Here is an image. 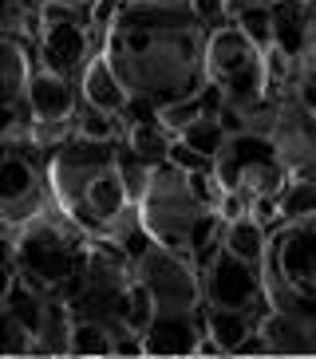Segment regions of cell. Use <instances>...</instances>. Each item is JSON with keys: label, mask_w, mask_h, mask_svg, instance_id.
I'll return each instance as SVG.
<instances>
[{"label": "cell", "mask_w": 316, "mask_h": 359, "mask_svg": "<svg viewBox=\"0 0 316 359\" xmlns=\"http://www.w3.org/2000/svg\"><path fill=\"white\" fill-rule=\"evenodd\" d=\"M206 36L194 8L123 4L103 32V55L126 83L131 99L154 111L158 103L206 91Z\"/></svg>", "instance_id": "1"}, {"label": "cell", "mask_w": 316, "mask_h": 359, "mask_svg": "<svg viewBox=\"0 0 316 359\" xmlns=\"http://www.w3.org/2000/svg\"><path fill=\"white\" fill-rule=\"evenodd\" d=\"M138 205V225L150 241L170 245V249H182V253H194V237H198L202 222L210 217V205L198 198L194 190V178L186 170L170 166H154L143 198L135 201Z\"/></svg>", "instance_id": "2"}, {"label": "cell", "mask_w": 316, "mask_h": 359, "mask_svg": "<svg viewBox=\"0 0 316 359\" xmlns=\"http://www.w3.org/2000/svg\"><path fill=\"white\" fill-rule=\"evenodd\" d=\"M135 261V276L150 288L158 312H202L206 296H202V261L194 253L170 249L158 241H143Z\"/></svg>", "instance_id": "3"}, {"label": "cell", "mask_w": 316, "mask_h": 359, "mask_svg": "<svg viewBox=\"0 0 316 359\" xmlns=\"http://www.w3.org/2000/svg\"><path fill=\"white\" fill-rule=\"evenodd\" d=\"M123 142V138H119ZM119 142H99V138L75 135L72 142H63L60 150H52L44 158V174L52 186V201L63 213H75L84 205V194L103 170H111L119 162Z\"/></svg>", "instance_id": "4"}, {"label": "cell", "mask_w": 316, "mask_h": 359, "mask_svg": "<svg viewBox=\"0 0 316 359\" xmlns=\"http://www.w3.org/2000/svg\"><path fill=\"white\" fill-rule=\"evenodd\" d=\"M202 296H206V308L269 312V304H265V269H253L249 261L233 257L225 245H218L202 257Z\"/></svg>", "instance_id": "5"}, {"label": "cell", "mask_w": 316, "mask_h": 359, "mask_svg": "<svg viewBox=\"0 0 316 359\" xmlns=\"http://www.w3.org/2000/svg\"><path fill=\"white\" fill-rule=\"evenodd\" d=\"M52 205V186L44 174V162H32V150H4L0 170V217L4 225L20 229L32 217H40Z\"/></svg>", "instance_id": "6"}, {"label": "cell", "mask_w": 316, "mask_h": 359, "mask_svg": "<svg viewBox=\"0 0 316 359\" xmlns=\"http://www.w3.org/2000/svg\"><path fill=\"white\" fill-rule=\"evenodd\" d=\"M265 269L296 296V304H316V222L281 225Z\"/></svg>", "instance_id": "7"}, {"label": "cell", "mask_w": 316, "mask_h": 359, "mask_svg": "<svg viewBox=\"0 0 316 359\" xmlns=\"http://www.w3.org/2000/svg\"><path fill=\"white\" fill-rule=\"evenodd\" d=\"M269 147H273L277 162H281L289 174H293V170L316 166V107L308 103V99H301L296 91L277 99Z\"/></svg>", "instance_id": "8"}, {"label": "cell", "mask_w": 316, "mask_h": 359, "mask_svg": "<svg viewBox=\"0 0 316 359\" xmlns=\"http://www.w3.org/2000/svg\"><path fill=\"white\" fill-rule=\"evenodd\" d=\"M32 48H36V64L40 67L79 79L84 67L91 64V55L103 43H99V36L91 32L87 20H44V28L32 40Z\"/></svg>", "instance_id": "9"}, {"label": "cell", "mask_w": 316, "mask_h": 359, "mask_svg": "<svg viewBox=\"0 0 316 359\" xmlns=\"http://www.w3.org/2000/svg\"><path fill=\"white\" fill-rule=\"evenodd\" d=\"M84 107L79 95V79L60 72H48V67H36L28 91H24V111L40 123H63V118H75Z\"/></svg>", "instance_id": "10"}, {"label": "cell", "mask_w": 316, "mask_h": 359, "mask_svg": "<svg viewBox=\"0 0 316 359\" xmlns=\"http://www.w3.org/2000/svg\"><path fill=\"white\" fill-rule=\"evenodd\" d=\"M257 52H261V48H257V43H253L233 20L213 24L210 36H206V83L221 87L237 67L249 64Z\"/></svg>", "instance_id": "11"}, {"label": "cell", "mask_w": 316, "mask_h": 359, "mask_svg": "<svg viewBox=\"0 0 316 359\" xmlns=\"http://www.w3.org/2000/svg\"><path fill=\"white\" fill-rule=\"evenodd\" d=\"M79 95H84L87 107L107 111V115H119V118H131V107H135V99H131L126 83L119 79V72L111 67V60L103 55V48L91 55V64H87L84 75H79Z\"/></svg>", "instance_id": "12"}, {"label": "cell", "mask_w": 316, "mask_h": 359, "mask_svg": "<svg viewBox=\"0 0 316 359\" xmlns=\"http://www.w3.org/2000/svg\"><path fill=\"white\" fill-rule=\"evenodd\" d=\"M202 332V312H158L154 324L143 332V348L147 355H194Z\"/></svg>", "instance_id": "13"}, {"label": "cell", "mask_w": 316, "mask_h": 359, "mask_svg": "<svg viewBox=\"0 0 316 359\" xmlns=\"http://www.w3.org/2000/svg\"><path fill=\"white\" fill-rule=\"evenodd\" d=\"M261 316H265V312H253V308H202L206 336L218 339L225 355H242L245 344L257 336Z\"/></svg>", "instance_id": "14"}, {"label": "cell", "mask_w": 316, "mask_h": 359, "mask_svg": "<svg viewBox=\"0 0 316 359\" xmlns=\"http://www.w3.org/2000/svg\"><path fill=\"white\" fill-rule=\"evenodd\" d=\"M273 222H277V229L281 225H296V222H316V166L293 170L284 178V186L273 194Z\"/></svg>", "instance_id": "15"}, {"label": "cell", "mask_w": 316, "mask_h": 359, "mask_svg": "<svg viewBox=\"0 0 316 359\" xmlns=\"http://www.w3.org/2000/svg\"><path fill=\"white\" fill-rule=\"evenodd\" d=\"M221 245H225L233 257L249 261L253 269H265V261H269V245H273V229L249 210L245 217H237V222H225V229H221Z\"/></svg>", "instance_id": "16"}, {"label": "cell", "mask_w": 316, "mask_h": 359, "mask_svg": "<svg viewBox=\"0 0 316 359\" xmlns=\"http://www.w3.org/2000/svg\"><path fill=\"white\" fill-rule=\"evenodd\" d=\"M72 332H75V308L60 292L48 296L44 316L36 324V355H72Z\"/></svg>", "instance_id": "17"}, {"label": "cell", "mask_w": 316, "mask_h": 359, "mask_svg": "<svg viewBox=\"0 0 316 359\" xmlns=\"http://www.w3.org/2000/svg\"><path fill=\"white\" fill-rule=\"evenodd\" d=\"M36 67H40L36 64V48L24 36L4 32V64H0V75H4V107H24V91H28Z\"/></svg>", "instance_id": "18"}, {"label": "cell", "mask_w": 316, "mask_h": 359, "mask_svg": "<svg viewBox=\"0 0 316 359\" xmlns=\"http://www.w3.org/2000/svg\"><path fill=\"white\" fill-rule=\"evenodd\" d=\"M206 107H210V91H202V95H186V99H170V103H158L150 115L170 138H178L182 130H190L206 115Z\"/></svg>", "instance_id": "19"}, {"label": "cell", "mask_w": 316, "mask_h": 359, "mask_svg": "<svg viewBox=\"0 0 316 359\" xmlns=\"http://www.w3.org/2000/svg\"><path fill=\"white\" fill-rule=\"evenodd\" d=\"M233 24L249 36L261 52H269L273 43H281V24H277V4H249L233 16Z\"/></svg>", "instance_id": "20"}, {"label": "cell", "mask_w": 316, "mask_h": 359, "mask_svg": "<svg viewBox=\"0 0 316 359\" xmlns=\"http://www.w3.org/2000/svg\"><path fill=\"white\" fill-rule=\"evenodd\" d=\"M119 332L107 327L103 320L91 316H75V332H72V355H115Z\"/></svg>", "instance_id": "21"}, {"label": "cell", "mask_w": 316, "mask_h": 359, "mask_svg": "<svg viewBox=\"0 0 316 359\" xmlns=\"http://www.w3.org/2000/svg\"><path fill=\"white\" fill-rule=\"evenodd\" d=\"M158 316V304H154V296H150V288L143 285V280H131V292H126V332H147L150 324H154Z\"/></svg>", "instance_id": "22"}, {"label": "cell", "mask_w": 316, "mask_h": 359, "mask_svg": "<svg viewBox=\"0 0 316 359\" xmlns=\"http://www.w3.org/2000/svg\"><path fill=\"white\" fill-rule=\"evenodd\" d=\"M119 178L126 182V190H131V198H143V190H147V182H150V174H154V166H150L147 158H138L135 150L126 147V142H119Z\"/></svg>", "instance_id": "23"}, {"label": "cell", "mask_w": 316, "mask_h": 359, "mask_svg": "<svg viewBox=\"0 0 316 359\" xmlns=\"http://www.w3.org/2000/svg\"><path fill=\"white\" fill-rule=\"evenodd\" d=\"M166 162H170V166H178V170H186V174H198V170H210L213 166V162L202 158L194 147H186L182 138H174V142H170V158Z\"/></svg>", "instance_id": "24"}, {"label": "cell", "mask_w": 316, "mask_h": 359, "mask_svg": "<svg viewBox=\"0 0 316 359\" xmlns=\"http://www.w3.org/2000/svg\"><path fill=\"white\" fill-rule=\"evenodd\" d=\"M126 4H150V8H190L194 0H126Z\"/></svg>", "instance_id": "25"}, {"label": "cell", "mask_w": 316, "mask_h": 359, "mask_svg": "<svg viewBox=\"0 0 316 359\" xmlns=\"http://www.w3.org/2000/svg\"><path fill=\"white\" fill-rule=\"evenodd\" d=\"M44 4H55V8H75V12H87L95 0H44Z\"/></svg>", "instance_id": "26"}, {"label": "cell", "mask_w": 316, "mask_h": 359, "mask_svg": "<svg viewBox=\"0 0 316 359\" xmlns=\"http://www.w3.org/2000/svg\"><path fill=\"white\" fill-rule=\"evenodd\" d=\"M301 4H312V0H301Z\"/></svg>", "instance_id": "27"}]
</instances>
